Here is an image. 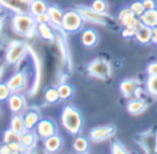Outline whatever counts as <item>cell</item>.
Masks as SVG:
<instances>
[{
  "instance_id": "6da1fadb",
  "label": "cell",
  "mask_w": 157,
  "mask_h": 154,
  "mask_svg": "<svg viewBox=\"0 0 157 154\" xmlns=\"http://www.w3.org/2000/svg\"><path fill=\"white\" fill-rule=\"evenodd\" d=\"M60 121L63 128L71 135H78L83 128V115L81 111L73 106H66L61 110Z\"/></svg>"
},
{
  "instance_id": "7a4b0ae2",
  "label": "cell",
  "mask_w": 157,
  "mask_h": 154,
  "mask_svg": "<svg viewBox=\"0 0 157 154\" xmlns=\"http://www.w3.org/2000/svg\"><path fill=\"white\" fill-rule=\"evenodd\" d=\"M14 34L24 38H33L37 31L38 23L30 13L14 14L11 21Z\"/></svg>"
},
{
  "instance_id": "3957f363",
  "label": "cell",
  "mask_w": 157,
  "mask_h": 154,
  "mask_svg": "<svg viewBox=\"0 0 157 154\" xmlns=\"http://www.w3.org/2000/svg\"><path fill=\"white\" fill-rule=\"evenodd\" d=\"M135 141L145 153H157V128L151 127L146 132L136 135Z\"/></svg>"
},
{
  "instance_id": "277c9868",
  "label": "cell",
  "mask_w": 157,
  "mask_h": 154,
  "mask_svg": "<svg viewBox=\"0 0 157 154\" xmlns=\"http://www.w3.org/2000/svg\"><path fill=\"white\" fill-rule=\"evenodd\" d=\"M29 52V45L23 41H11L6 51L5 59L8 65H17Z\"/></svg>"
},
{
  "instance_id": "5b68a950",
  "label": "cell",
  "mask_w": 157,
  "mask_h": 154,
  "mask_svg": "<svg viewBox=\"0 0 157 154\" xmlns=\"http://www.w3.org/2000/svg\"><path fill=\"white\" fill-rule=\"evenodd\" d=\"M75 10L81 14L85 22H90L93 24L103 25L107 26L110 23L113 22V18L110 16L108 13H100L93 9L92 7H85V6H78Z\"/></svg>"
},
{
  "instance_id": "8992f818",
  "label": "cell",
  "mask_w": 157,
  "mask_h": 154,
  "mask_svg": "<svg viewBox=\"0 0 157 154\" xmlns=\"http://www.w3.org/2000/svg\"><path fill=\"white\" fill-rule=\"evenodd\" d=\"M88 74L99 80H108L112 76V67L110 61L105 58H96L86 67Z\"/></svg>"
},
{
  "instance_id": "52a82bcc",
  "label": "cell",
  "mask_w": 157,
  "mask_h": 154,
  "mask_svg": "<svg viewBox=\"0 0 157 154\" xmlns=\"http://www.w3.org/2000/svg\"><path fill=\"white\" fill-rule=\"evenodd\" d=\"M84 18L76 10H69L65 12L63 24H61V30L67 34H74L80 31L84 26Z\"/></svg>"
},
{
  "instance_id": "ba28073f",
  "label": "cell",
  "mask_w": 157,
  "mask_h": 154,
  "mask_svg": "<svg viewBox=\"0 0 157 154\" xmlns=\"http://www.w3.org/2000/svg\"><path fill=\"white\" fill-rule=\"evenodd\" d=\"M0 3L5 9L14 14L30 13L31 0H0Z\"/></svg>"
},
{
  "instance_id": "9c48e42d",
  "label": "cell",
  "mask_w": 157,
  "mask_h": 154,
  "mask_svg": "<svg viewBox=\"0 0 157 154\" xmlns=\"http://www.w3.org/2000/svg\"><path fill=\"white\" fill-rule=\"evenodd\" d=\"M140 81L137 79H125L121 82L120 91L122 95L127 99L139 97V93L141 91L140 89Z\"/></svg>"
},
{
  "instance_id": "30bf717a",
  "label": "cell",
  "mask_w": 157,
  "mask_h": 154,
  "mask_svg": "<svg viewBox=\"0 0 157 154\" xmlns=\"http://www.w3.org/2000/svg\"><path fill=\"white\" fill-rule=\"evenodd\" d=\"M116 132L115 126L113 125H105L99 126L90 129V139L94 142H102L105 140L110 139Z\"/></svg>"
},
{
  "instance_id": "8fae6325",
  "label": "cell",
  "mask_w": 157,
  "mask_h": 154,
  "mask_svg": "<svg viewBox=\"0 0 157 154\" xmlns=\"http://www.w3.org/2000/svg\"><path fill=\"white\" fill-rule=\"evenodd\" d=\"M36 132L38 136L44 140V139L48 138V137L53 136V135L57 134V126L54 121L50 119H42L40 120L39 124L36 127Z\"/></svg>"
},
{
  "instance_id": "7c38bea8",
  "label": "cell",
  "mask_w": 157,
  "mask_h": 154,
  "mask_svg": "<svg viewBox=\"0 0 157 154\" xmlns=\"http://www.w3.org/2000/svg\"><path fill=\"white\" fill-rule=\"evenodd\" d=\"M117 23L121 25V26L124 28V27H128V26H131V25H135V24H138L140 23V18L131 11L130 8H124L120 11L117 15Z\"/></svg>"
},
{
  "instance_id": "4fadbf2b",
  "label": "cell",
  "mask_w": 157,
  "mask_h": 154,
  "mask_svg": "<svg viewBox=\"0 0 157 154\" xmlns=\"http://www.w3.org/2000/svg\"><path fill=\"white\" fill-rule=\"evenodd\" d=\"M8 86L12 91V93H18V92L23 91L26 87L27 84V77L24 71H18L14 73L9 81L7 82Z\"/></svg>"
},
{
  "instance_id": "5bb4252c",
  "label": "cell",
  "mask_w": 157,
  "mask_h": 154,
  "mask_svg": "<svg viewBox=\"0 0 157 154\" xmlns=\"http://www.w3.org/2000/svg\"><path fill=\"white\" fill-rule=\"evenodd\" d=\"M38 134L35 132V130H26L22 134V147L25 152H30L37 147L38 142Z\"/></svg>"
},
{
  "instance_id": "9a60e30c",
  "label": "cell",
  "mask_w": 157,
  "mask_h": 154,
  "mask_svg": "<svg viewBox=\"0 0 157 154\" xmlns=\"http://www.w3.org/2000/svg\"><path fill=\"white\" fill-rule=\"evenodd\" d=\"M43 147L48 153H56L63 147V138L58 134H55L53 136L43 140Z\"/></svg>"
},
{
  "instance_id": "2e32d148",
  "label": "cell",
  "mask_w": 157,
  "mask_h": 154,
  "mask_svg": "<svg viewBox=\"0 0 157 154\" xmlns=\"http://www.w3.org/2000/svg\"><path fill=\"white\" fill-rule=\"evenodd\" d=\"M127 111L128 113H130L131 115H138L143 113L147 108V104L145 102V100L142 99L140 97L131 98L127 104Z\"/></svg>"
},
{
  "instance_id": "e0dca14e",
  "label": "cell",
  "mask_w": 157,
  "mask_h": 154,
  "mask_svg": "<svg viewBox=\"0 0 157 154\" xmlns=\"http://www.w3.org/2000/svg\"><path fill=\"white\" fill-rule=\"evenodd\" d=\"M8 104H9L10 110L13 113H21L26 108V100L24 96L20 95L18 93H12L8 100Z\"/></svg>"
},
{
  "instance_id": "ac0fdd59",
  "label": "cell",
  "mask_w": 157,
  "mask_h": 154,
  "mask_svg": "<svg viewBox=\"0 0 157 154\" xmlns=\"http://www.w3.org/2000/svg\"><path fill=\"white\" fill-rule=\"evenodd\" d=\"M40 120V112L37 109H30L24 114V122L25 127L27 130H35L37 125L39 124Z\"/></svg>"
},
{
  "instance_id": "d6986e66",
  "label": "cell",
  "mask_w": 157,
  "mask_h": 154,
  "mask_svg": "<svg viewBox=\"0 0 157 154\" xmlns=\"http://www.w3.org/2000/svg\"><path fill=\"white\" fill-rule=\"evenodd\" d=\"M152 38H153V28H151V27L146 26V25L141 23V25L138 28L137 34H136L135 39L141 44H148L152 42Z\"/></svg>"
},
{
  "instance_id": "ffe728a7",
  "label": "cell",
  "mask_w": 157,
  "mask_h": 154,
  "mask_svg": "<svg viewBox=\"0 0 157 154\" xmlns=\"http://www.w3.org/2000/svg\"><path fill=\"white\" fill-rule=\"evenodd\" d=\"M48 12L50 14L51 18V25L53 26L54 29H61V24H63V13L58 7L56 6H52V7H48Z\"/></svg>"
},
{
  "instance_id": "44dd1931",
  "label": "cell",
  "mask_w": 157,
  "mask_h": 154,
  "mask_svg": "<svg viewBox=\"0 0 157 154\" xmlns=\"http://www.w3.org/2000/svg\"><path fill=\"white\" fill-rule=\"evenodd\" d=\"M98 33L94 29H85L81 35V42L85 48H94L98 43Z\"/></svg>"
},
{
  "instance_id": "7402d4cb",
  "label": "cell",
  "mask_w": 157,
  "mask_h": 154,
  "mask_svg": "<svg viewBox=\"0 0 157 154\" xmlns=\"http://www.w3.org/2000/svg\"><path fill=\"white\" fill-rule=\"evenodd\" d=\"M53 26L51 24H38L37 33L40 35V37L43 40L48 42H53L56 39L54 31H53Z\"/></svg>"
},
{
  "instance_id": "603a6c76",
  "label": "cell",
  "mask_w": 157,
  "mask_h": 154,
  "mask_svg": "<svg viewBox=\"0 0 157 154\" xmlns=\"http://www.w3.org/2000/svg\"><path fill=\"white\" fill-rule=\"evenodd\" d=\"M139 18L142 24L146 25L151 28H154L155 26H157V9L146 10Z\"/></svg>"
},
{
  "instance_id": "cb8c5ba5",
  "label": "cell",
  "mask_w": 157,
  "mask_h": 154,
  "mask_svg": "<svg viewBox=\"0 0 157 154\" xmlns=\"http://www.w3.org/2000/svg\"><path fill=\"white\" fill-rule=\"evenodd\" d=\"M10 128L15 130L16 132H20V134H23V132H26L27 129H26V127H25L24 116H22L20 113H15V114L11 117Z\"/></svg>"
},
{
  "instance_id": "d4e9b609",
  "label": "cell",
  "mask_w": 157,
  "mask_h": 154,
  "mask_svg": "<svg viewBox=\"0 0 157 154\" xmlns=\"http://www.w3.org/2000/svg\"><path fill=\"white\" fill-rule=\"evenodd\" d=\"M29 52H30L31 56H33V61H35V65L37 66V79L35 80V84H33V87L30 92V94H35L38 92L39 86H40V79H41V64H40L39 56L33 52V50L30 48V46H29Z\"/></svg>"
},
{
  "instance_id": "484cf974",
  "label": "cell",
  "mask_w": 157,
  "mask_h": 154,
  "mask_svg": "<svg viewBox=\"0 0 157 154\" xmlns=\"http://www.w3.org/2000/svg\"><path fill=\"white\" fill-rule=\"evenodd\" d=\"M90 141L82 136L76 137L72 143V148L76 153H86L90 150Z\"/></svg>"
},
{
  "instance_id": "4316f807",
  "label": "cell",
  "mask_w": 157,
  "mask_h": 154,
  "mask_svg": "<svg viewBox=\"0 0 157 154\" xmlns=\"http://www.w3.org/2000/svg\"><path fill=\"white\" fill-rule=\"evenodd\" d=\"M48 9V6L44 0H33L30 5V14L33 16H37L39 14L46 12Z\"/></svg>"
},
{
  "instance_id": "83f0119b",
  "label": "cell",
  "mask_w": 157,
  "mask_h": 154,
  "mask_svg": "<svg viewBox=\"0 0 157 154\" xmlns=\"http://www.w3.org/2000/svg\"><path fill=\"white\" fill-rule=\"evenodd\" d=\"M22 141V134L16 132L12 128L7 129L3 132V142L5 143H12V142H18Z\"/></svg>"
},
{
  "instance_id": "f1b7e54d",
  "label": "cell",
  "mask_w": 157,
  "mask_h": 154,
  "mask_svg": "<svg viewBox=\"0 0 157 154\" xmlns=\"http://www.w3.org/2000/svg\"><path fill=\"white\" fill-rule=\"evenodd\" d=\"M44 99L48 104H56L59 100H61L57 87H48L44 92Z\"/></svg>"
},
{
  "instance_id": "f546056e",
  "label": "cell",
  "mask_w": 157,
  "mask_h": 154,
  "mask_svg": "<svg viewBox=\"0 0 157 154\" xmlns=\"http://www.w3.org/2000/svg\"><path fill=\"white\" fill-rule=\"evenodd\" d=\"M57 89H58L59 96H60L61 100H67L70 99L73 95V87L71 86L68 83H61L57 86Z\"/></svg>"
},
{
  "instance_id": "4dcf8cb0",
  "label": "cell",
  "mask_w": 157,
  "mask_h": 154,
  "mask_svg": "<svg viewBox=\"0 0 157 154\" xmlns=\"http://www.w3.org/2000/svg\"><path fill=\"white\" fill-rule=\"evenodd\" d=\"M145 85L148 94L153 97H157V76H148Z\"/></svg>"
},
{
  "instance_id": "1f68e13d",
  "label": "cell",
  "mask_w": 157,
  "mask_h": 154,
  "mask_svg": "<svg viewBox=\"0 0 157 154\" xmlns=\"http://www.w3.org/2000/svg\"><path fill=\"white\" fill-rule=\"evenodd\" d=\"M140 25H141V22L138 23V24L131 25V26L124 27L123 30H122V36L124 38H135Z\"/></svg>"
},
{
  "instance_id": "d6a6232c",
  "label": "cell",
  "mask_w": 157,
  "mask_h": 154,
  "mask_svg": "<svg viewBox=\"0 0 157 154\" xmlns=\"http://www.w3.org/2000/svg\"><path fill=\"white\" fill-rule=\"evenodd\" d=\"M111 153L113 154H128L129 151L124 147L123 143L115 140L111 143Z\"/></svg>"
},
{
  "instance_id": "836d02e7",
  "label": "cell",
  "mask_w": 157,
  "mask_h": 154,
  "mask_svg": "<svg viewBox=\"0 0 157 154\" xmlns=\"http://www.w3.org/2000/svg\"><path fill=\"white\" fill-rule=\"evenodd\" d=\"M92 8L100 13H108V3L105 0H94Z\"/></svg>"
},
{
  "instance_id": "e575fe53",
  "label": "cell",
  "mask_w": 157,
  "mask_h": 154,
  "mask_svg": "<svg viewBox=\"0 0 157 154\" xmlns=\"http://www.w3.org/2000/svg\"><path fill=\"white\" fill-rule=\"evenodd\" d=\"M11 95H12V91L10 89V87L8 86L7 82L1 83V84H0V100H1V101L9 100Z\"/></svg>"
},
{
  "instance_id": "d590c367",
  "label": "cell",
  "mask_w": 157,
  "mask_h": 154,
  "mask_svg": "<svg viewBox=\"0 0 157 154\" xmlns=\"http://www.w3.org/2000/svg\"><path fill=\"white\" fill-rule=\"evenodd\" d=\"M129 8H130L131 11H132L138 18H140V16L145 12V8H144L142 1H135V2H132L129 6Z\"/></svg>"
},
{
  "instance_id": "8d00e7d4",
  "label": "cell",
  "mask_w": 157,
  "mask_h": 154,
  "mask_svg": "<svg viewBox=\"0 0 157 154\" xmlns=\"http://www.w3.org/2000/svg\"><path fill=\"white\" fill-rule=\"evenodd\" d=\"M36 21L38 24H51V18L48 12H43V13L39 14L36 16Z\"/></svg>"
},
{
  "instance_id": "74e56055",
  "label": "cell",
  "mask_w": 157,
  "mask_h": 154,
  "mask_svg": "<svg viewBox=\"0 0 157 154\" xmlns=\"http://www.w3.org/2000/svg\"><path fill=\"white\" fill-rule=\"evenodd\" d=\"M146 72L148 76H157V61L148 64L146 67Z\"/></svg>"
},
{
  "instance_id": "f35d334b",
  "label": "cell",
  "mask_w": 157,
  "mask_h": 154,
  "mask_svg": "<svg viewBox=\"0 0 157 154\" xmlns=\"http://www.w3.org/2000/svg\"><path fill=\"white\" fill-rule=\"evenodd\" d=\"M142 2H143V6L145 8V11L146 10L156 9V2L154 0H142Z\"/></svg>"
},
{
  "instance_id": "ab89813d",
  "label": "cell",
  "mask_w": 157,
  "mask_h": 154,
  "mask_svg": "<svg viewBox=\"0 0 157 154\" xmlns=\"http://www.w3.org/2000/svg\"><path fill=\"white\" fill-rule=\"evenodd\" d=\"M0 153L1 154H11L12 153L11 149H10V147H9L8 143L3 142V144L1 145V148H0Z\"/></svg>"
},
{
  "instance_id": "60d3db41",
  "label": "cell",
  "mask_w": 157,
  "mask_h": 154,
  "mask_svg": "<svg viewBox=\"0 0 157 154\" xmlns=\"http://www.w3.org/2000/svg\"><path fill=\"white\" fill-rule=\"evenodd\" d=\"M152 43H157V26L153 28V38H152Z\"/></svg>"
},
{
  "instance_id": "b9f144b4",
  "label": "cell",
  "mask_w": 157,
  "mask_h": 154,
  "mask_svg": "<svg viewBox=\"0 0 157 154\" xmlns=\"http://www.w3.org/2000/svg\"><path fill=\"white\" fill-rule=\"evenodd\" d=\"M156 45H157V43H156Z\"/></svg>"
},
{
  "instance_id": "7bdbcfd3",
  "label": "cell",
  "mask_w": 157,
  "mask_h": 154,
  "mask_svg": "<svg viewBox=\"0 0 157 154\" xmlns=\"http://www.w3.org/2000/svg\"><path fill=\"white\" fill-rule=\"evenodd\" d=\"M31 1H33V0H31Z\"/></svg>"
}]
</instances>
